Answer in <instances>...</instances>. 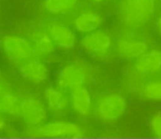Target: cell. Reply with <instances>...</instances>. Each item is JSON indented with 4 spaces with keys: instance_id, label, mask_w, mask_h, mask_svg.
Masks as SVG:
<instances>
[{
    "instance_id": "cell-12",
    "label": "cell",
    "mask_w": 161,
    "mask_h": 139,
    "mask_svg": "<svg viewBox=\"0 0 161 139\" xmlns=\"http://www.w3.org/2000/svg\"><path fill=\"white\" fill-rule=\"evenodd\" d=\"M70 103L74 112L80 116H88L92 112V97L84 86L71 91Z\"/></svg>"
},
{
    "instance_id": "cell-5",
    "label": "cell",
    "mask_w": 161,
    "mask_h": 139,
    "mask_svg": "<svg viewBox=\"0 0 161 139\" xmlns=\"http://www.w3.org/2000/svg\"><path fill=\"white\" fill-rule=\"evenodd\" d=\"M32 133L37 135L50 137H74L84 134V131L79 125L68 122H49L34 126Z\"/></svg>"
},
{
    "instance_id": "cell-8",
    "label": "cell",
    "mask_w": 161,
    "mask_h": 139,
    "mask_svg": "<svg viewBox=\"0 0 161 139\" xmlns=\"http://www.w3.org/2000/svg\"><path fill=\"white\" fill-rule=\"evenodd\" d=\"M49 34L55 46L65 50H71L77 44V36L74 31L66 25L55 22L49 29Z\"/></svg>"
},
{
    "instance_id": "cell-17",
    "label": "cell",
    "mask_w": 161,
    "mask_h": 139,
    "mask_svg": "<svg viewBox=\"0 0 161 139\" xmlns=\"http://www.w3.org/2000/svg\"><path fill=\"white\" fill-rule=\"evenodd\" d=\"M32 47L34 52L40 54H51L55 50V44L50 34L44 32H36L32 36Z\"/></svg>"
},
{
    "instance_id": "cell-21",
    "label": "cell",
    "mask_w": 161,
    "mask_h": 139,
    "mask_svg": "<svg viewBox=\"0 0 161 139\" xmlns=\"http://www.w3.org/2000/svg\"><path fill=\"white\" fill-rule=\"evenodd\" d=\"M5 89H6L5 82H4L3 79L0 77V95L3 93V92H5Z\"/></svg>"
},
{
    "instance_id": "cell-20",
    "label": "cell",
    "mask_w": 161,
    "mask_h": 139,
    "mask_svg": "<svg viewBox=\"0 0 161 139\" xmlns=\"http://www.w3.org/2000/svg\"><path fill=\"white\" fill-rule=\"evenodd\" d=\"M7 123L6 119L4 118L3 115L0 112V131H3L7 128Z\"/></svg>"
},
{
    "instance_id": "cell-3",
    "label": "cell",
    "mask_w": 161,
    "mask_h": 139,
    "mask_svg": "<svg viewBox=\"0 0 161 139\" xmlns=\"http://www.w3.org/2000/svg\"><path fill=\"white\" fill-rule=\"evenodd\" d=\"M4 55L12 64H19L31 58L34 53L32 45L24 37L6 35L1 40Z\"/></svg>"
},
{
    "instance_id": "cell-7",
    "label": "cell",
    "mask_w": 161,
    "mask_h": 139,
    "mask_svg": "<svg viewBox=\"0 0 161 139\" xmlns=\"http://www.w3.org/2000/svg\"><path fill=\"white\" fill-rule=\"evenodd\" d=\"M83 48L94 56L100 57L108 52L111 46V37L107 32L96 30L86 34L81 40Z\"/></svg>"
},
{
    "instance_id": "cell-24",
    "label": "cell",
    "mask_w": 161,
    "mask_h": 139,
    "mask_svg": "<svg viewBox=\"0 0 161 139\" xmlns=\"http://www.w3.org/2000/svg\"><path fill=\"white\" fill-rule=\"evenodd\" d=\"M0 44H1V41H0Z\"/></svg>"
},
{
    "instance_id": "cell-11",
    "label": "cell",
    "mask_w": 161,
    "mask_h": 139,
    "mask_svg": "<svg viewBox=\"0 0 161 139\" xmlns=\"http://www.w3.org/2000/svg\"><path fill=\"white\" fill-rule=\"evenodd\" d=\"M18 73L25 79L35 84H40L48 77V70L45 64L38 60L25 61L18 67Z\"/></svg>"
},
{
    "instance_id": "cell-14",
    "label": "cell",
    "mask_w": 161,
    "mask_h": 139,
    "mask_svg": "<svg viewBox=\"0 0 161 139\" xmlns=\"http://www.w3.org/2000/svg\"><path fill=\"white\" fill-rule=\"evenodd\" d=\"M44 100L47 107L54 113L63 112L69 104L67 97L60 89L50 86L44 91Z\"/></svg>"
},
{
    "instance_id": "cell-2",
    "label": "cell",
    "mask_w": 161,
    "mask_h": 139,
    "mask_svg": "<svg viewBox=\"0 0 161 139\" xmlns=\"http://www.w3.org/2000/svg\"><path fill=\"white\" fill-rule=\"evenodd\" d=\"M127 102L123 95L110 93L100 97L96 103L94 114L98 120L112 123L119 120L126 112Z\"/></svg>"
},
{
    "instance_id": "cell-18",
    "label": "cell",
    "mask_w": 161,
    "mask_h": 139,
    "mask_svg": "<svg viewBox=\"0 0 161 139\" xmlns=\"http://www.w3.org/2000/svg\"><path fill=\"white\" fill-rule=\"evenodd\" d=\"M140 96L147 100L161 101V81H152L145 84L141 89Z\"/></svg>"
},
{
    "instance_id": "cell-23",
    "label": "cell",
    "mask_w": 161,
    "mask_h": 139,
    "mask_svg": "<svg viewBox=\"0 0 161 139\" xmlns=\"http://www.w3.org/2000/svg\"><path fill=\"white\" fill-rule=\"evenodd\" d=\"M92 1H94V2L96 3H101L103 2V1H104V0H92Z\"/></svg>"
},
{
    "instance_id": "cell-15",
    "label": "cell",
    "mask_w": 161,
    "mask_h": 139,
    "mask_svg": "<svg viewBox=\"0 0 161 139\" xmlns=\"http://www.w3.org/2000/svg\"><path fill=\"white\" fill-rule=\"evenodd\" d=\"M80 4V0H44V7L48 14L55 16L74 13Z\"/></svg>"
},
{
    "instance_id": "cell-4",
    "label": "cell",
    "mask_w": 161,
    "mask_h": 139,
    "mask_svg": "<svg viewBox=\"0 0 161 139\" xmlns=\"http://www.w3.org/2000/svg\"><path fill=\"white\" fill-rule=\"evenodd\" d=\"M87 81V71L78 63H69L59 70L57 75L58 89L69 92L82 87Z\"/></svg>"
},
{
    "instance_id": "cell-22",
    "label": "cell",
    "mask_w": 161,
    "mask_h": 139,
    "mask_svg": "<svg viewBox=\"0 0 161 139\" xmlns=\"http://www.w3.org/2000/svg\"><path fill=\"white\" fill-rule=\"evenodd\" d=\"M156 29H157L159 34L161 36V14L158 18L157 21H156Z\"/></svg>"
},
{
    "instance_id": "cell-13",
    "label": "cell",
    "mask_w": 161,
    "mask_h": 139,
    "mask_svg": "<svg viewBox=\"0 0 161 139\" xmlns=\"http://www.w3.org/2000/svg\"><path fill=\"white\" fill-rule=\"evenodd\" d=\"M103 22L101 15L95 12H83L77 15L74 21L76 30L81 34H88L97 30Z\"/></svg>"
},
{
    "instance_id": "cell-19",
    "label": "cell",
    "mask_w": 161,
    "mask_h": 139,
    "mask_svg": "<svg viewBox=\"0 0 161 139\" xmlns=\"http://www.w3.org/2000/svg\"><path fill=\"white\" fill-rule=\"evenodd\" d=\"M149 128L153 134L161 137V112H156L149 120Z\"/></svg>"
},
{
    "instance_id": "cell-6",
    "label": "cell",
    "mask_w": 161,
    "mask_h": 139,
    "mask_svg": "<svg viewBox=\"0 0 161 139\" xmlns=\"http://www.w3.org/2000/svg\"><path fill=\"white\" fill-rule=\"evenodd\" d=\"M23 122L32 126L42 124L47 119V110L44 103L35 97L21 99V115Z\"/></svg>"
},
{
    "instance_id": "cell-9",
    "label": "cell",
    "mask_w": 161,
    "mask_h": 139,
    "mask_svg": "<svg viewBox=\"0 0 161 139\" xmlns=\"http://www.w3.org/2000/svg\"><path fill=\"white\" fill-rule=\"evenodd\" d=\"M116 50L119 55L123 58L134 59L147 52L148 44L145 40L140 38L123 37L117 41Z\"/></svg>"
},
{
    "instance_id": "cell-10",
    "label": "cell",
    "mask_w": 161,
    "mask_h": 139,
    "mask_svg": "<svg viewBox=\"0 0 161 139\" xmlns=\"http://www.w3.org/2000/svg\"><path fill=\"white\" fill-rule=\"evenodd\" d=\"M135 70L142 75H151L161 70V51H147L136 58Z\"/></svg>"
},
{
    "instance_id": "cell-1",
    "label": "cell",
    "mask_w": 161,
    "mask_h": 139,
    "mask_svg": "<svg viewBox=\"0 0 161 139\" xmlns=\"http://www.w3.org/2000/svg\"><path fill=\"white\" fill-rule=\"evenodd\" d=\"M156 0H122L119 14L121 21L131 28L145 26L153 18Z\"/></svg>"
},
{
    "instance_id": "cell-16",
    "label": "cell",
    "mask_w": 161,
    "mask_h": 139,
    "mask_svg": "<svg viewBox=\"0 0 161 139\" xmlns=\"http://www.w3.org/2000/svg\"><path fill=\"white\" fill-rule=\"evenodd\" d=\"M21 111V99L6 92L0 95V112L3 115L20 117Z\"/></svg>"
}]
</instances>
